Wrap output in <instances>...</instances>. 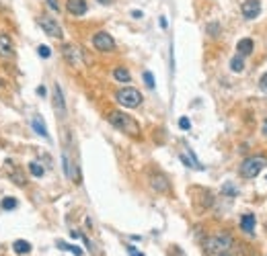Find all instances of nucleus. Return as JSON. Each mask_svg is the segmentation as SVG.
I'll use <instances>...</instances> for the list:
<instances>
[{
    "label": "nucleus",
    "instance_id": "nucleus-1",
    "mask_svg": "<svg viewBox=\"0 0 267 256\" xmlns=\"http://www.w3.org/2000/svg\"><path fill=\"white\" fill-rule=\"evenodd\" d=\"M107 121H109L115 129H120V131H124V133H128V135H134V138H138V135H140V125H138V121H136L134 117L122 113V111H111V113L107 115Z\"/></svg>",
    "mask_w": 267,
    "mask_h": 256
},
{
    "label": "nucleus",
    "instance_id": "nucleus-2",
    "mask_svg": "<svg viewBox=\"0 0 267 256\" xmlns=\"http://www.w3.org/2000/svg\"><path fill=\"white\" fill-rule=\"evenodd\" d=\"M115 100H118L120 105L126 107V109H136V107H140V102H142V92L138 88H134V86H124L122 90L115 92Z\"/></svg>",
    "mask_w": 267,
    "mask_h": 256
},
{
    "label": "nucleus",
    "instance_id": "nucleus-3",
    "mask_svg": "<svg viewBox=\"0 0 267 256\" xmlns=\"http://www.w3.org/2000/svg\"><path fill=\"white\" fill-rule=\"evenodd\" d=\"M267 158L265 156H251V158H245V162L241 164V176L243 178H255L261 170L265 168Z\"/></svg>",
    "mask_w": 267,
    "mask_h": 256
},
{
    "label": "nucleus",
    "instance_id": "nucleus-4",
    "mask_svg": "<svg viewBox=\"0 0 267 256\" xmlns=\"http://www.w3.org/2000/svg\"><path fill=\"white\" fill-rule=\"evenodd\" d=\"M232 246V238L228 234H220V236H214L206 242V252L210 254H220V252H226L228 248Z\"/></svg>",
    "mask_w": 267,
    "mask_h": 256
},
{
    "label": "nucleus",
    "instance_id": "nucleus-5",
    "mask_svg": "<svg viewBox=\"0 0 267 256\" xmlns=\"http://www.w3.org/2000/svg\"><path fill=\"white\" fill-rule=\"evenodd\" d=\"M62 56H64V60L68 62L70 66L80 68L82 64H85V56H82V49L78 45H72V43L62 45Z\"/></svg>",
    "mask_w": 267,
    "mask_h": 256
},
{
    "label": "nucleus",
    "instance_id": "nucleus-6",
    "mask_svg": "<svg viewBox=\"0 0 267 256\" xmlns=\"http://www.w3.org/2000/svg\"><path fill=\"white\" fill-rule=\"evenodd\" d=\"M39 25H41V29L47 33L49 37H54V39H62V27H60V23L54 19V16H47V14H41L39 16Z\"/></svg>",
    "mask_w": 267,
    "mask_h": 256
},
{
    "label": "nucleus",
    "instance_id": "nucleus-7",
    "mask_svg": "<svg viewBox=\"0 0 267 256\" xmlns=\"http://www.w3.org/2000/svg\"><path fill=\"white\" fill-rule=\"evenodd\" d=\"M93 45H95V49H99V51H113L115 49V39L109 35L107 31H99V33H95V37H93Z\"/></svg>",
    "mask_w": 267,
    "mask_h": 256
},
{
    "label": "nucleus",
    "instance_id": "nucleus-8",
    "mask_svg": "<svg viewBox=\"0 0 267 256\" xmlns=\"http://www.w3.org/2000/svg\"><path fill=\"white\" fill-rule=\"evenodd\" d=\"M241 12L247 21L257 19L259 12H261V0H245L243 6H241Z\"/></svg>",
    "mask_w": 267,
    "mask_h": 256
},
{
    "label": "nucleus",
    "instance_id": "nucleus-9",
    "mask_svg": "<svg viewBox=\"0 0 267 256\" xmlns=\"http://www.w3.org/2000/svg\"><path fill=\"white\" fill-rule=\"evenodd\" d=\"M66 10L72 16H82L89 10V4H87V0H66Z\"/></svg>",
    "mask_w": 267,
    "mask_h": 256
},
{
    "label": "nucleus",
    "instance_id": "nucleus-10",
    "mask_svg": "<svg viewBox=\"0 0 267 256\" xmlns=\"http://www.w3.org/2000/svg\"><path fill=\"white\" fill-rule=\"evenodd\" d=\"M0 56L2 58H14V43L6 33H0Z\"/></svg>",
    "mask_w": 267,
    "mask_h": 256
},
{
    "label": "nucleus",
    "instance_id": "nucleus-11",
    "mask_svg": "<svg viewBox=\"0 0 267 256\" xmlns=\"http://www.w3.org/2000/svg\"><path fill=\"white\" fill-rule=\"evenodd\" d=\"M150 184H152V189L156 193H169L171 191L169 180H166V176H162V174H152L150 176Z\"/></svg>",
    "mask_w": 267,
    "mask_h": 256
},
{
    "label": "nucleus",
    "instance_id": "nucleus-12",
    "mask_svg": "<svg viewBox=\"0 0 267 256\" xmlns=\"http://www.w3.org/2000/svg\"><path fill=\"white\" fill-rule=\"evenodd\" d=\"M54 109L60 117H66V102H64V94L60 84H54Z\"/></svg>",
    "mask_w": 267,
    "mask_h": 256
},
{
    "label": "nucleus",
    "instance_id": "nucleus-13",
    "mask_svg": "<svg viewBox=\"0 0 267 256\" xmlns=\"http://www.w3.org/2000/svg\"><path fill=\"white\" fill-rule=\"evenodd\" d=\"M6 172H8V176L14 180V184H19V186H25V184H27L25 176L21 174V170H19V168H14L12 162H6Z\"/></svg>",
    "mask_w": 267,
    "mask_h": 256
},
{
    "label": "nucleus",
    "instance_id": "nucleus-14",
    "mask_svg": "<svg viewBox=\"0 0 267 256\" xmlns=\"http://www.w3.org/2000/svg\"><path fill=\"white\" fill-rule=\"evenodd\" d=\"M241 230L247 234H253L255 232V215L253 213H245L241 217Z\"/></svg>",
    "mask_w": 267,
    "mask_h": 256
},
{
    "label": "nucleus",
    "instance_id": "nucleus-15",
    "mask_svg": "<svg viewBox=\"0 0 267 256\" xmlns=\"http://www.w3.org/2000/svg\"><path fill=\"white\" fill-rule=\"evenodd\" d=\"M253 47H255L253 39H249V37L241 39V41H239V45H237L239 56H251V54H253Z\"/></svg>",
    "mask_w": 267,
    "mask_h": 256
},
{
    "label": "nucleus",
    "instance_id": "nucleus-16",
    "mask_svg": "<svg viewBox=\"0 0 267 256\" xmlns=\"http://www.w3.org/2000/svg\"><path fill=\"white\" fill-rule=\"evenodd\" d=\"M31 125H33V129H35V133H37V135H41V138H49V133H47V127H45L43 119H41L39 115H37V117H33Z\"/></svg>",
    "mask_w": 267,
    "mask_h": 256
},
{
    "label": "nucleus",
    "instance_id": "nucleus-17",
    "mask_svg": "<svg viewBox=\"0 0 267 256\" xmlns=\"http://www.w3.org/2000/svg\"><path fill=\"white\" fill-rule=\"evenodd\" d=\"M230 70L232 72H235V74H241L243 70H245V56H235V58H232L230 60Z\"/></svg>",
    "mask_w": 267,
    "mask_h": 256
},
{
    "label": "nucleus",
    "instance_id": "nucleus-18",
    "mask_svg": "<svg viewBox=\"0 0 267 256\" xmlns=\"http://www.w3.org/2000/svg\"><path fill=\"white\" fill-rule=\"evenodd\" d=\"M12 250H14L16 254H29V252H31V244H29L27 240H16V242L12 244Z\"/></svg>",
    "mask_w": 267,
    "mask_h": 256
},
{
    "label": "nucleus",
    "instance_id": "nucleus-19",
    "mask_svg": "<svg viewBox=\"0 0 267 256\" xmlns=\"http://www.w3.org/2000/svg\"><path fill=\"white\" fill-rule=\"evenodd\" d=\"M113 78L118 80V82H130V80H132V74L126 70V68H115Z\"/></svg>",
    "mask_w": 267,
    "mask_h": 256
},
{
    "label": "nucleus",
    "instance_id": "nucleus-20",
    "mask_svg": "<svg viewBox=\"0 0 267 256\" xmlns=\"http://www.w3.org/2000/svg\"><path fill=\"white\" fill-rule=\"evenodd\" d=\"M62 164H64V172H66V176L68 178H74V170H72V162H70V158H68V154H62Z\"/></svg>",
    "mask_w": 267,
    "mask_h": 256
},
{
    "label": "nucleus",
    "instance_id": "nucleus-21",
    "mask_svg": "<svg viewBox=\"0 0 267 256\" xmlns=\"http://www.w3.org/2000/svg\"><path fill=\"white\" fill-rule=\"evenodd\" d=\"M16 205H19V201L12 199V197H6V199H2V203H0V207H2L4 211H12V209H16Z\"/></svg>",
    "mask_w": 267,
    "mask_h": 256
},
{
    "label": "nucleus",
    "instance_id": "nucleus-22",
    "mask_svg": "<svg viewBox=\"0 0 267 256\" xmlns=\"http://www.w3.org/2000/svg\"><path fill=\"white\" fill-rule=\"evenodd\" d=\"M58 248H62V250H68V252H72L74 256H82V250H80L78 246H72V244H66V242H58Z\"/></svg>",
    "mask_w": 267,
    "mask_h": 256
},
{
    "label": "nucleus",
    "instance_id": "nucleus-23",
    "mask_svg": "<svg viewBox=\"0 0 267 256\" xmlns=\"http://www.w3.org/2000/svg\"><path fill=\"white\" fill-rule=\"evenodd\" d=\"M29 172H31L33 176H37V178H39V176H43L45 170H43V166H39L37 162H31V164H29Z\"/></svg>",
    "mask_w": 267,
    "mask_h": 256
},
{
    "label": "nucleus",
    "instance_id": "nucleus-24",
    "mask_svg": "<svg viewBox=\"0 0 267 256\" xmlns=\"http://www.w3.org/2000/svg\"><path fill=\"white\" fill-rule=\"evenodd\" d=\"M206 31L210 33L212 37H216V35H218V33H220V25H218V23H210V25L206 27Z\"/></svg>",
    "mask_w": 267,
    "mask_h": 256
},
{
    "label": "nucleus",
    "instance_id": "nucleus-25",
    "mask_svg": "<svg viewBox=\"0 0 267 256\" xmlns=\"http://www.w3.org/2000/svg\"><path fill=\"white\" fill-rule=\"evenodd\" d=\"M144 82H146V86L148 88H154V76H152V72H144Z\"/></svg>",
    "mask_w": 267,
    "mask_h": 256
},
{
    "label": "nucleus",
    "instance_id": "nucleus-26",
    "mask_svg": "<svg viewBox=\"0 0 267 256\" xmlns=\"http://www.w3.org/2000/svg\"><path fill=\"white\" fill-rule=\"evenodd\" d=\"M37 54H39L41 58H49V56H52V49H49L47 45H39V47H37Z\"/></svg>",
    "mask_w": 267,
    "mask_h": 256
},
{
    "label": "nucleus",
    "instance_id": "nucleus-27",
    "mask_svg": "<svg viewBox=\"0 0 267 256\" xmlns=\"http://www.w3.org/2000/svg\"><path fill=\"white\" fill-rule=\"evenodd\" d=\"M222 193H224V195H230V197H235V195H237V189H235L232 184H224V186H222Z\"/></svg>",
    "mask_w": 267,
    "mask_h": 256
},
{
    "label": "nucleus",
    "instance_id": "nucleus-28",
    "mask_svg": "<svg viewBox=\"0 0 267 256\" xmlns=\"http://www.w3.org/2000/svg\"><path fill=\"white\" fill-rule=\"evenodd\" d=\"M179 127L187 131V129L191 127V121H189V119H187V117H181V119H179Z\"/></svg>",
    "mask_w": 267,
    "mask_h": 256
},
{
    "label": "nucleus",
    "instance_id": "nucleus-29",
    "mask_svg": "<svg viewBox=\"0 0 267 256\" xmlns=\"http://www.w3.org/2000/svg\"><path fill=\"white\" fill-rule=\"evenodd\" d=\"M45 4L52 8L54 12H60V2H58V0H45Z\"/></svg>",
    "mask_w": 267,
    "mask_h": 256
},
{
    "label": "nucleus",
    "instance_id": "nucleus-30",
    "mask_svg": "<svg viewBox=\"0 0 267 256\" xmlns=\"http://www.w3.org/2000/svg\"><path fill=\"white\" fill-rule=\"evenodd\" d=\"M126 248H128V254H130V256H144L142 252H138V250H136V248H134L132 244H128Z\"/></svg>",
    "mask_w": 267,
    "mask_h": 256
},
{
    "label": "nucleus",
    "instance_id": "nucleus-31",
    "mask_svg": "<svg viewBox=\"0 0 267 256\" xmlns=\"http://www.w3.org/2000/svg\"><path fill=\"white\" fill-rule=\"evenodd\" d=\"M179 158H181V162H183V164H185V166H189V168H195V164H193V162H191V160H189V158L185 156V154H181V156H179Z\"/></svg>",
    "mask_w": 267,
    "mask_h": 256
},
{
    "label": "nucleus",
    "instance_id": "nucleus-32",
    "mask_svg": "<svg viewBox=\"0 0 267 256\" xmlns=\"http://www.w3.org/2000/svg\"><path fill=\"white\" fill-rule=\"evenodd\" d=\"M259 86H261V90H265V92H267V72L261 76V80H259Z\"/></svg>",
    "mask_w": 267,
    "mask_h": 256
},
{
    "label": "nucleus",
    "instance_id": "nucleus-33",
    "mask_svg": "<svg viewBox=\"0 0 267 256\" xmlns=\"http://www.w3.org/2000/svg\"><path fill=\"white\" fill-rule=\"evenodd\" d=\"M132 16H134V19H142V10H134Z\"/></svg>",
    "mask_w": 267,
    "mask_h": 256
},
{
    "label": "nucleus",
    "instance_id": "nucleus-34",
    "mask_svg": "<svg viewBox=\"0 0 267 256\" xmlns=\"http://www.w3.org/2000/svg\"><path fill=\"white\" fill-rule=\"evenodd\" d=\"M99 4H103V6H109V4H113V0H99Z\"/></svg>",
    "mask_w": 267,
    "mask_h": 256
},
{
    "label": "nucleus",
    "instance_id": "nucleus-35",
    "mask_svg": "<svg viewBox=\"0 0 267 256\" xmlns=\"http://www.w3.org/2000/svg\"><path fill=\"white\" fill-rule=\"evenodd\" d=\"M37 94L39 96H45V86H37Z\"/></svg>",
    "mask_w": 267,
    "mask_h": 256
},
{
    "label": "nucleus",
    "instance_id": "nucleus-36",
    "mask_svg": "<svg viewBox=\"0 0 267 256\" xmlns=\"http://www.w3.org/2000/svg\"><path fill=\"white\" fill-rule=\"evenodd\" d=\"M158 23H160L162 29H166V19H164V16H160V21H158Z\"/></svg>",
    "mask_w": 267,
    "mask_h": 256
},
{
    "label": "nucleus",
    "instance_id": "nucleus-37",
    "mask_svg": "<svg viewBox=\"0 0 267 256\" xmlns=\"http://www.w3.org/2000/svg\"><path fill=\"white\" fill-rule=\"evenodd\" d=\"M4 86H6V84H4V80H2V78H0V88H4Z\"/></svg>",
    "mask_w": 267,
    "mask_h": 256
},
{
    "label": "nucleus",
    "instance_id": "nucleus-38",
    "mask_svg": "<svg viewBox=\"0 0 267 256\" xmlns=\"http://www.w3.org/2000/svg\"><path fill=\"white\" fill-rule=\"evenodd\" d=\"M218 256H230V254H228V250H226V252H220Z\"/></svg>",
    "mask_w": 267,
    "mask_h": 256
},
{
    "label": "nucleus",
    "instance_id": "nucleus-39",
    "mask_svg": "<svg viewBox=\"0 0 267 256\" xmlns=\"http://www.w3.org/2000/svg\"><path fill=\"white\" fill-rule=\"evenodd\" d=\"M265 133H267V121H265Z\"/></svg>",
    "mask_w": 267,
    "mask_h": 256
}]
</instances>
